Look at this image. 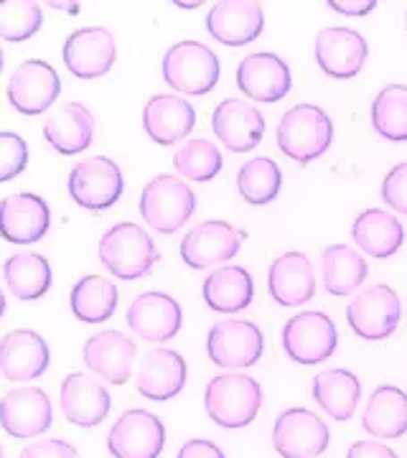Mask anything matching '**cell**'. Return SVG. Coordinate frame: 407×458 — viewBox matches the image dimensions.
Segmentation results:
<instances>
[{
  "instance_id": "6da1fadb",
  "label": "cell",
  "mask_w": 407,
  "mask_h": 458,
  "mask_svg": "<svg viewBox=\"0 0 407 458\" xmlns=\"http://www.w3.org/2000/svg\"><path fill=\"white\" fill-rule=\"evenodd\" d=\"M277 148L295 164L306 165L321 158L334 143V123L318 105L301 102L280 117L276 131Z\"/></svg>"
},
{
  "instance_id": "7a4b0ae2",
  "label": "cell",
  "mask_w": 407,
  "mask_h": 458,
  "mask_svg": "<svg viewBox=\"0 0 407 458\" xmlns=\"http://www.w3.org/2000/svg\"><path fill=\"white\" fill-rule=\"evenodd\" d=\"M98 252L110 276L120 280L146 278L161 260L153 237L135 222H120L107 229L99 240Z\"/></svg>"
},
{
  "instance_id": "3957f363",
  "label": "cell",
  "mask_w": 407,
  "mask_h": 458,
  "mask_svg": "<svg viewBox=\"0 0 407 458\" xmlns=\"http://www.w3.org/2000/svg\"><path fill=\"white\" fill-rule=\"evenodd\" d=\"M204 408L219 428L237 430L250 426L262 408L260 382L240 372L214 377L204 393Z\"/></svg>"
},
{
  "instance_id": "277c9868",
  "label": "cell",
  "mask_w": 407,
  "mask_h": 458,
  "mask_svg": "<svg viewBox=\"0 0 407 458\" xmlns=\"http://www.w3.org/2000/svg\"><path fill=\"white\" fill-rule=\"evenodd\" d=\"M161 72L165 84L183 95H209L219 77L222 64L216 51H212L201 41H179L163 54Z\"/></svg>"
},
{
  "instance_id": "5b68a950",
  "label": "cell",
  "mask_w": 407,
  "mask_h": 458,
  "mask_svg": "<svg viewBox=\"0 0 407 458\" xmlns=\"http://www.w3.org/2000/svg\"><path fill=\"white\" fill-rule=\"evenodd\" d=\"M138 207L148 227L161 234H174L196 212V194L181 176L161 174L143 186Z\"/></svg>"
},
{
  "instance_id": "8992f818",
  "label": "cell",
  "mask_w": 407,
  "mask_h": 458,
  "mask_svg": "<svg viewBox=\"0 0 407 458\" xmlns=\"http://www.w3.org/2000/svg\"><path fill=\"white\" fill-rule=\"evenodd\" d=\"M66 189L77 207L87 212H105L120 201L125 191V179L113 158L89 156L69 171Z\"/></svg>"
},
{
  "instance_id": "52a82bcc",
  "label": "cell",
  "mask_w": 407,
  "mask_h": 458,
  "mask_svg": "<svg viewBox=\"0 0 407 458\" xmlns=\"http://www.w3.org/2000/svg\"><path fill=\"white\" fill-rule=\"evenodd\" d=\"M346 321L364 342H382L392 336L403 321V301L394 288L377 283L359 291L346 306Z\"/></svg>"
},
{
  "instance_id": "ba28073f",
  "label": "cell",
  "mask_w": 407,
  "mask_h": 458,
  "mask_svg": "<svg viewBox=\"0 0 407 458\" xmlns=\"http://www.w3.org/2000/svg\"><path fill=\"white\" fill-rule=\"evenodd\" d=\"M283 349L298 364H321L334 357L339 346V331L324 311H301L283 327Z\"/></svg>"
},
{
  "instance_id": "9c48e42d",
  "label": "cell",
  "mask_w": 407,
  "mask_h": 458,
  "mask_svg": "<svg viewBox=\"0 0 407 458\" xmlns=\"http://www.w3.org/2000/svg\"><path fill=\"white\" fill-rule=\"evenodd\" d=\"M262 349L260 327L247 318H222L207 334V354L222 369H247L258 364Z\"/></svg>"
},
{
  "instance_id": "30bf717a",
  "label": "cell",
  "mask_w": 407,
  "mask_h": 458,
  "mask_svg": "<svg viewBox=\"0 0 407 458\" xmlns=\"http://www.w3.org/2000/svg\"><path fill=\"white\" fill-rule=\"evenodd\" d=\"M8 102L16 113L26 117H36L49 113L51 105L62 95V80L49 62L29 59L18 64L5 87Z\"/></svg>"
},
{
  "instance_id": "8fae6325",
  "label": "cell",
  "mask_w": 407,
  "mask_h": 458,
  "mask_svg": "<svg viewBox=\"0 0 407 458\" xmlns=\"http://www.w3.org/2000/svg\"><path fill=\"white\" fill-rule=\"evenodd\" d=\"M331 433L324 418L309 408H288L273 426V445L280 458H318L328 448Z\"/></svg>"
},
{
  "instance_id": "7c38bea8",
  "label": "cell",
  "mask_w": 407,
  "mask_h": 458,
  "mask_svg": "<svg viewBox=\"0 0 407 458\" xmlns=\"http://www.w3.org/2000/svg\"><path fill=\"white\" fill-rule=\"evenodd\" d=\"M165 448V426L148 410H125L107 433L113 458H158Z\"/></svg>"
},
{
  "instance_id": "4fadbf2b",
  "label": "cell",
  "mask_w": 407,
  "mask_h": 458,
  "mask_svg": "<svg viewBox=\"0 0 407 458\" xmlns=\"http://www.w3.org/2000/svg\"><path fill=\"white\" fill-rule=\"evenodd\" d=\"M244 232L225 219H207L191 227L181 240V260L194 270L216 267L232 260L242 247Z\"/></svg>"
},
{
  "instance_id": "5bb4252c",
  "label": "cell",
  "mask_w": 407,
  "mask_h": 458,
  "mask_svg": "<svg viewBox=\"0 0 407 458\" xmlns=\"http://www.w3.org/2000/svg\"><path fill=\"white\" fill-rule=\"evenodd\" d=\"M54 423L51 397L41 387H16L0 397V428L18 441L44 436Z\"/></svg>"
},
{
  "instance_id": "9a60e30c",
  "label": "cell",
  "mask_w": 407,
  "mask_h": 458,
  "mask_svg": "<svg viewBox=\"0 0 407 458\" xmlns=\"http://www.w3.org/2000/svg\"><path fill=\"white\" fill-rule=\"evenodd\" d=\"M234 80H237L240 92H244L255 102H265V105H273L277 99H283L293 87L291 66L273 51L247 54L237 64Z\"/></svg>"
},
{
  "instance_id": "2e32d148",
  "label": "cell",
  "mask_w": 407,
  "mask_h": 458,
  "mask_svg": "<svg viewBox=\"0 0 407 458\" xmlns=\"http://www.w3.org/2000/svg\"><path fill=\"white\" fill-rule=\"evenodd\" d=\"M128 327L148 344L171 342L183 327V311L174 295L161 291L140 293L128 309Z\"/></svg>"
},
{
  "instance_id": "e0dca14e",
  "label": "cell",
  "mask_w": 407,
  "mask_h": 458,
  "mask_svg": "<svg viewBox=\"0 0 407 458\" xmlns=\"http://www.w3.org/2000/svg\"><path fill=\"white\" fill-rule=\"evenodd\" d=\"M62 56H64L66 69L77 80H99L114 66L117 44L107 29L89 26V29H80L66 36Z\"/></svg>"
},
{
  "instance_id": "ac0fdd59",
  "label": "cell",
  "mask_w": 407,
  "mask_h": 458,
  "mask_svg": "<svg viewBox=\"0 0 407 458\" xmlns=\"http://www.w3.org/2000/svg\"><path fill=\"white\" fill-rule=\"evenodd\" d=\"M216 140L232 153H250L265 138V114L244 99H222L212 113Z\"/></svg>"
},
{
  "instance_id": "d6986e66",
  "label": "cell",
  "mask_w": 407,
  "mask_h": 458,
  "mask_svg": "<svg viewBox=\"0 0 407 458\" xmlns=\"http://www.w3.org/2000/svg\"><path fill=\"white\" fill-rule=\"evenodd\" d=\"M51 227L49 204L38 194L18 191L0 201V237L11 245H33Z\"/></svg>"
},
{
  "instance_id": "ffe728a7",
  "label": "cell",
  "mask_w": 407,
  "mask_h": 458,
  "mask_svg": "<svg viewBox=\"0 0 407 458\" xmlns=\"http://www.w3.org/2000/svg\"><path fill=\"white\" fill-rule=\"evenodd\" d=\"M47 339L33 328H16L0 339V375L8 382H31L49 369Z\"/></svg>"
},
{
  "instance_id": "44dd1931",
  "label": "cell",
  "mask_w": 407,
  "mask_h": 458,
  "mask_svg": "<svg viewBox=\"0 0 407 458\" xmlns=\"http://www.w3.org/2000/svg\"><path fill=\"white\" fill-rule=\"evenodd\" d=\"M135 354H138L135 342L117 328H107L89 336L81 349V360L87 369L110 385H125L131 379Z\"/></svg>"
},
{
  "instance_id": "7402d4cb",
  "label": "cell",
  "mask_w": 407,
  "mask_h": 458,
  "mask_svg": "<svg viewBox=\"0 0 407 458\" xmlns=\"http://www.w3.org/2000/svg\"><path fill=\"white\" fill-rule=\"evenodd\" d=\"M369 56L367 38L354 29L328 26L316 36V62L334 80H352Z\"/></svg>"
},
{
  "instance_id": "603a6c76",
  "label": "cell",
  "mask_w": 407,
  "mask_h": 458,
  "mask_svg": "<svg viewBox=\"0 0 407 458\" xmlns=\"http://www.w3.org/2000/svg\"><path fill=\"white\" fill-rule=\"evenodd\" d=\"M265 13L255 0H219L207 16V31L225 47H247L260 38Z\"/></svg>"
},
{
  "instance_id": "cb8c5ba5",
  "label": "cell",
  "mask_w": 407,
  "mask_h": 458,
  "mask_svg": "<svg viewBox=\"0 0 407 458\" xmlns=\"http://www.w3.org/2000/svg\"><path fill=\"white\" fill-rule=\"evenodd\" d=\"M59 405H62V412L72 426L95 428L110 415L113 400H110L107 387L99 382L98 377L72 372L62 382Z\"/></svg>"
},
{
  "instance_id": "d4e9b609",
  "label": "cell",
  "mask_w": 407,
  "mask_h": 458,
  "mask_svg": "<svg viewBox=\"0 0 407 458\" xmlns=\"http://www.w3.org/2000/svg\"><path fill=\"white\" fill-rule=\"evenodd\" d=\"M196 125V110L179 95H153L143 107V128L158 146H176Z\"/></svg>"
},
{
  "instance_id": "484cf974",
  "label": "cell",
  "mask_w": 407,
  "mask_h": 458,
  "mask_svg": "<svg viewBox=\"0 0 407 458\" xmlns=\"http://www.w3.org/2000/svg\"><path fill=\"white\" fill-rule=\"evenodd\" d=\"M186 385V360L174 349H150L135 377V387L146 400L153 403H165L183 390Z\"/></svg>"
},
{
  "instance_id": "4316f807",
  "label": "cell",
  "mask_w": 407,
  "mask_h": 458,
  "mask_svg": "<svg viewBox=\"0 0 407 458\" xmlns=\"http://www.w3.org/2000/svg\"><path fill=\"white\" fill-rule=\"evenodd\" d=\"M267 288H270L273 301L285 309L309 303L316 295V273H313L309 255L303 252L277 255L267 270Z\"/></svg>"
},
{
  "instance_id": "83f0119b",
  "label": "cell",
  "mask_w": 407,
  "mask_h": 458,
  "mask_svg": "<svg viewBox=\"0 0 407 458\" xmlns=\"http://www.w3.org/2000/svg\"><path fill=\"white\" fill-rule=\"evenodd\" d=\"M44 138L62 156L84 153L95 140V114L81 102H64L44 120Z\"/></svg>"
},
{
  "instance_id": "f1b7e54d",
  "label": "cell",
  "mask_w": 407,
  "mask_h": 458,
  "mask_svg": "<svg viewBox=\"0 0 407 458\" xmlns=\"http://www.w3.org/2000/svg\"><path fill=\"white\" fill-rule=\"evenodd\" d=\"M361 428L379 441H394L407 433V393L394 385H382L367 397Z\"/></svg>"
},
{
  "instance_id": "f546056e",
  "label": "cell",
  "mask_w": 407,
  "mask_h": 458,
  "mask_svg": "<svg viewBox=\"0 0 407 458\" xmlns=\"http://www.w3.org/2000/svg\"><path fill=\"white\" fill-rule=\"evenodd\" d=\"M352 240L364 255L387 260L405 242V227L394 214L385 209H364L352 225Z\"/></svg>"
},
{
  "instance_id": "4dcf8cb0",
  "label": "cell",
  "mask_w": 407,
  "mask_h": 458,
  "mask_svg": "<svg viewBox=\"0 0 407 458\" xmlns=\"http://www.w3.org/2000/svg\"><path fill=\"white\" fill-rule=\"evenodd\" d=\"M310 394L328 418L343 423L357 412L361 400V382L349 369H324L313 377Z\"/></svg>"
},
{
  "instance_id": "1f68e13d",
  "label": "cell",
  "mask_w": 407,
  "mask_h": 458,
  "mask_svg": "<svg viewBox=\"0 0 407 458\" xmlns=\"http://www.w3.org/2000/svg\"><path fill=\"white\" fill-rule=\"evenodd\" d=\"M207 306L216 313H240L255 298L252 276L240 265H222L201 285Z\"/></svg>"
},
{
  "instance_id": "d6a6232c",
  "label": "cell",
  "mask_w": 407,
  "mask_h": 458,
  "mask_svg": "<svg viewBox=\"0 0 407 458\" xmlns=\"http://www.w3.org/2000/svg\"><path fill=\"white\" fill-rule=\"evenodd\" d=\"M367 276H369L367 260L352 245L339 242V245H331L324 250V255H321V280H324V288L331 295H336V298L352 295L361 288Z\"/></svg>"
},
{
  "instance_id": "836d02e7",
  "label": "cell",
  "mask_w": 407,
  "mask_h": 458,
  "mask_svg": "<svg viewBox=\"0 0 407 458\" xmlns=\"http://www.w3.org/2000/svg\"><path fill=\"white\" fill-rule=\"evenodd\" d=\"M3 280L18 301H38L49 293L51 265L38 252H18L3 262Z\"/></svg>"
},
{
  "instance_id": "e575fe53",
  "label": "cell",
  "mask_w": 407,
  "mask_h": 458,
  "mask_svg": "<svg viewBox=\"0 0 407 458\" xmlns=\"http://www.w3.org/2000/svg\"><path fill=\"white\" fill-rule=\"evenodd\" d=\"M117 285L105 276H84L74 283L69 293L72 313L81 324H102L113 318L117 309Z\"/></svg>"
},
{
  "instance_id": "d590c367",
  "label": "cell",
  "mask_w": 407,
  "mask_h": 458,
  "mask_svg": "<svg viewBox=\"0 0 407 458\" xmlns=\"http://www.w3.org/2000/svg\"><path fill=\"white\" fill-rule=\"evenodd\" d=\"M372 128L379 138L407 143V84H387L372 102Z\"/></svg>"
},
{
  "instance_id": "8d00e7d4",
  "label": "cell",
  "mask_w": 407,
  "mask_h": 458,
  "mask_svg": "<svg viewBox=\"0 0 407 458\" xmlns=\"http://www.w3.org/2000/svg\"><path fill=\"white\" fill-rule=\"evenodd\" d=\"M283 186V171L273 158H250L237 174V191L252 207H265L276 201Z\"/></svg>"
},
{
  "instance_id": "74e56055",
  "label": "cell",
  "mask_w": 407,
  "mask_h": 458,
  "mask_svg": "<svg viewBox=\"0 0 407 458\" xmlns=\"http://www.w3.org/2000/svg\"><path fill=\"white\" fill-rule=\"evenodd\" d=\"M222 165H225L222 150H219L216 143L209 140V138L186 140V143L176 150V156H174V168H176V174H181L183 179L189 181H199V183L216 179V174L222 171Z\"/></svg>"
},
{
  "instance_id": "f35d334b",
  "label": "cell",
  "mask_w": 407,
  "mask_h": 458,
  "mask_svg": "<svg viewBox=\"0 0 407 458\" xmlns=\"http://www.w3.org/2000/svg\"><path fill=\"white\" fill-rule=\"evenodd\" d=\"M44 11L33 0H0V38L3 41H29L41 31Z\"/></svg>"
},
{
  "instance_id": "ab89813d",
  "label": "cell",
  "mask_w": 407,
  "mask_h": 458,
  "mask_svg": "<svg viewBox=\"0 0 407 458\" xmlns=\"http://www.w3.org/2000/svg\"><path fill=\"white\" fill-rule=\"evenodd\" d=\"M29 165V143L11 131H0V183L21 176Z\"/></svg>"
},
{
  "instance_id": "60d3db41",
  "label": "cell",
  "mask_w": 407,
  "mask_h": 458,
  "mask_svg": "<svg viewBox=\"0 0 407 458\" xmlns=\"http://www.w3.org/2000/svg\"><path fill=\"white\" fill-rule=\"evenodd\" d=\"M382 199L392 212L407 216V161L397 164L382 181Z\"/></svg>"
},
{
  "instance_id": "b9f144b4",
  "label": "cell",
  "mask_w": 407,
  "mask_h": 458,
  "mask_svg": "<svg viewBox=\"0 0 407 458\" xmlns=\"http://www.w3.org/2000/svg\"><path fill=\"white\" fill-rule=\"evenodd\" d=\"M18 458H80V451L62 438H44L29 443Z\"/></svg>"
},
{
  "instance_id": "7bdbcfd3",
  "label": "cell",
  "mask_w": 407,
  "mask_h": 458,
  "mask_svg": "<svg viewBox=\"0 0 407 458\" xmlns=\"http://www.w3.org/2000/svg\"><path fill=\"white\" fill-rule=\"evenodd\" d=\"M176 458H227L225 451L216 443L207 441V438H191L179 448Z\"/></svg>"
},
{
  "instance_id": "ee69618b",
  "label": "cell",
  "mask_w": 407,
  "mask_h": 458,
  "mask_svg": "<svg viewBox=\"0 0 407 458\" xmlns=\"http://www.w3.org/2000/svg\"><path fill=\"white\" fill-rule=\"evenodd\" d=\"M346 458H397V454L382 441H357L349 445Z\"/></svg>"
},
{
  "instance_id": "f6af8a7d",
  "label": "cell",
  "mask_w": 407,
  "mask_h": 458,
  "mask_svg": "<svg viewBox=\"0 0 407 458\" xmlns=\"http://www.w3.org/2000/svg\"><path fill=\"white\" fill-rule=\"evenodd\" d=\"M328 8L342 16H367L377 8V0H328Z\"/></svg>"
},
{
  "instance_id": "bcb514c9",
  "label": "cell",
  "mask_w": 407,
  "mask_h": 458,
  "mask_svg": "<svg viewBox=\"0 0 407 458\" xmlns=\"http://www.w3.org/2000/svg\"><path fill=\"white\" fill-rule=\"evenodd\" d=\"M49 8L64 11V13H69V16H77V13H80V3H59V0H51Z\"/></svg>"
},
{
  "instance_id": "7dc6e473",
  "label": "cell",
  "mask_w": 407,
  "mask_h": 458,
  "mask_svg": "<svg viewBox=\"0 0 407 458\" xmlns=\"http://www.w3.org/2000/svg\"><path fill=\"white\" fill-rule=\"evenodd\" d=\"M201 3L199 0H194V3H181V0H176V8H186V11H191V8H199Z\"/></svg>"
},
{
  "instance_id": "c3c4849f",
  "label": "cell",
  "mask_w": 407,
  "mask_h": 458,
  "mask_svg": "<svg viewBox=\"0 0 407 458\" xmlns=\"http://www.w3.org/2000/svg\"><path fill=\"white\" fill-rule=\"evenodd\" d=\"M5 313V293H3V285H0V318Z\"/></svg>"
},
{
  "instance_id": "681fc988",
  "label": "cell",
  "mask_w": 407,
  "mask_h": 458,
  "mask_svg": "<svg viewBox=\"0 0 407 458\" xmlns=\"http://www.w3.org/2000/svg\"><path fill=\"white\" fill-rule=\"evenodd\" d=\"M3 64H5V54H3V49H0V72H3Z\"/></svg>"
},
{
  "instance_id": "f907efd6",
  "label": "cell",
  "mask_w": 407,
  "mask_h": 458,
  "mask_svg": "<svg viewBox=\"0 0 407 458\" xmlns=\"http://www.w3.org/2000/svg\"><path fill=\"white\" fill-rule=\"evenodd\" d=\"M0 458H5V451H3V445H0Z\"/></svg>"
}]
</instances>
